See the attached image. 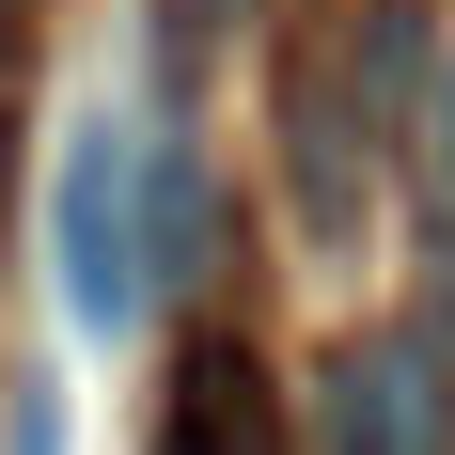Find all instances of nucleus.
Instances as JSON below:
<instances>
[{
	"label": "nucleus",
	"instance_id": "obj_2",
	"mask_svg": "<svg viewBox=\"0 0 455 455\" xmlns=\"http://www.w3.org/2000/svg\"><path fill=\"white\" fill-rule=\"evenodd\" d=\"M330 455H455V346L440 330H362L315 377Z\"/></svg>",
	"mask_w": 455,
	"mask_h": 455
},
{
	"label": "nucleus",
	"instance_id": "obj_4",
	"mask_svg": "<svg viewBox=\"0 0 455 455\" xmlns=\"http://www.w3.org/2000/svg\"><path fill=\"white\" fill-rule=\"evenodd\" d=\"M283 173H299V220L315 235H346L362 220V141H346V94H283Z\"/></svg>",
	"mask_w": 455,
	"mask_h": 455
},
{
	"label": "nucleus",
	"instance_id": "obj_7",
	"mask_svg": "<svg viewBox=\"0 0 455 455\" xmlns=\"http://www.w3.org/2000/svg\"><path fill=\"white\" fill-rule=\"evenodd\" d=\"M440 173H455V79H440Z\"/></svg>",
	"mask_w": 455,
	"mask_h": 455
},
{
	"label": "nucleus",
	"instance_id": "obj_5",
	"mask_svg": "<svg viewBox=\"0 0 455 455\" xmlns=\"http://www.w3.org/2000/svg\"><path fill=\"white\" fill-rule=\"evenodd\" d=\"M141 267H204V157H188V126L173 141H141Z\"/></svg>",
	"mask_w": 455,
	"mask_h": 455
},
{
	"label": "nucleus",
	"instance_id": "obj_3",
	"mask_svg": "<svg viewBox=\"0 0 455 455\" xmlns=\"http://www.w3.org/2000/svg\"><path fill=\"white\" fill-rule=\"evenodd\" d=\"M157 455H283L267 362H251L235 330H188V346H173V393H157Z\"/></svg>",
	"mask_w": 455,
	"mask_h": 455
},
{
	"label": "nucleus",
	"instance_id": "obj_6",
	"mask_svg": "<svg viewBox=\"0 0 455 455\" xmlns=\"http://www.w3.org/2000/svg\"><path fill=\"white\" fill-rule=\"evenodd\" d=\"M0 455H63V377H16V424H0Z\"/></svg>",
	"mask_w": 455,
	"mask_h": 455
},
{
	"label": "nucleus",
	"instance_id": "obj_1",
	"mask_svg": "<svg viewBox=\"0 0 455 455\" xmlns=\"http://www.w3.org/2000/svg\"><path fill=\"white\" fill-rule=\"evenodd\" d=\"M47 251H63V315L79 330H141V141L126 126H63Z\"/></svg>",
	"mask_w": 455,
	"mask_h": 455
}]
</instances>
